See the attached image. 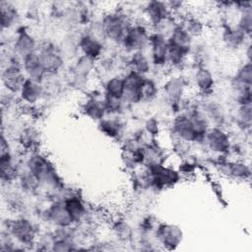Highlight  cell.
<instances>
[{
  "label": "cell",
  "mask_w": 252,
  "mask_h": 252,
  "mask_svg": "<svg viewBox=\"0 0 252 252\" xmlns=\"http://www.w3.org/2000/svg\"><path fill=\"white\" fill-rule=\"evenodd\" d=\"M101 27L104 36L120 42L123 35L132 25L127 14L122 11L109 12L101 20Z\"/></svg>",
  "instance_id": "obj_1"
},
{
  "label": "cell",
  "mask_w": 252,
  "mask_h": 252,
  "mask_svg": "<svg viewBox=\"0 0 252 252\" xmlns=\"http://www.w3.org/2000/svg\"><path fill=\"white\" fill-rule=\"evenodd\" d=\"M151 33L145 24H132L119 43L126 52L142 51L145 46L149 45Z\"/></svg>",
  "instance_id": "obj_2"
},
{
  "label": "cell",
  "mask_w": 252,
  "mask_h": 252,
  "mask_svg": "<svg viewBox=\"0 0 252 252\" xmlns=\"http://www.w3.org/2000/svg\"><path fill=\"white\" fill-rule=\"evenodd\" d=\"M7 231L13 238L22 245L33 243L35 238V228L31 220L25 218H19L8 224Z\"/></svg>",
  "instance_id": "obj_3"
},
{
  "label": "cell",
  "mask_w": 252,
  "mask_h": 252,
  "mask_svg": "<svg viewBox=\"0 0 252 252\" xmlns=\"http://www.w3.org/2000/svg\"><path fill=\"white\" fill-rule=\"evenodd\" d=\"M207 147L212 152L223 155L226 154L230 150V141L228 135L220 127L209 128L204 139Z\"/></svg>",
  "instance_id": "obj_4"
},
{
  "label": "cell",
  "mask_w": 252,
  "mask_h": 252,
  "mask_svg": "<svg viewBox=\"0 0 252 252\" xmlns=\"http://www.w3.org/2000/svg\"><path fill=\"white\" fill-rule=\"evenodd\" d=\"M36 52L47 74H55L62 67V58L52 44L46 43L38 47Z\"/></svg>",
  "instance_id": "obj_5"
},
{
  "label": "cell",
  "mask_w": 252,
  "mask_h": 252,
  "mask_svg": "<svg viewBox=\"0 0 252 252\" xmlns=\"http://www.w3.org/2000/svg\"><path fill=\"white\" fill-rule=\"evenodd\" d=\"M47 221L58 227H68L73 223V220L67 211L64 201H55L44 212Z\"/></svg>",
  "instance_id": "obj_6"
},
{
  "label": "cell",
  "mask_w": 252,
  "mask_h": 252,
  "mask_svg": "<svg viewBox=\"0 0 252 252\" xmlns=\"http://www.w3.org/2000/svg\"><path fill=\"white\" fill-rule=\"evenodd\" d=\"M22 66L28 79L41 83L47 75L36 51L23 57Z\"/></svg>",
  "instance_id": "obj_7"
},
{
  "label": "cell",
  "mask_w": 252,
  "mask_h": 252,
  "mask_svg": "<svg viewBox=\"0 0 252 252\" xmlns=\"http://www.w3.org/2000/svg\"><path fill=\"white\" fill-rule=\"evenodd\" d=\"M169 16H171V13L167 2L151 1L146 4L145 17L150 26L154 27Z\"/></svg>",
  "instance_id": "obj_8"
},
{
  "label": "cell",
  "mask_w": 252,
  "mask_h": 252,
  "mask_svg": "<svg viewBox=\"0 0 252 252\" xmlns=\"http://www.w3.org/2000/svg\"><path fill=\"white\" fill-rule=\"evenodd\" d=\"M79 47L84 53V56L92 61H96L101 58L103 45L99 38L90 33H86L80 38Z\"/></svg>",
  "instance_id": "obj_9"
},
{
  "label": "cell",
  "mask_w": 252,
  "mask_h": 252,
  "mask_svg": "<svg viewBox=\"0 0 252 252\" xmlns=\"http://www.w3.org/2000/svg\"><path fill=\"white\" fill-rule=\"evenodd\" d=\"M13 49L22 58L36 51V42L33 36L26 30L22 29L17 32Z\"/></svg>",
  "instance_id": "obj_10"
},
{
  "label": "cell",
  "mask_w": 252,
  "mask_h": 252,
  "mask_svg": "<svg viewBox=\"0 0 252 252\" xmlns=\"http://www.w3.org/2000/svg\"><path fill=\"white\" fill-rule=\"evenodd\" d=\"M63 201L73 220V223H79L81 221L86 220L88 214L87 206L76 193H71Z\"/></svg>",
  "instance_id": "obj_11"
},
{
  "label": "cell",
  "mask_w": 252,
  "mask_h": 252,
  "mask_svg": "<svg viewBox=\"0 0 252 252\" xmlns=\"http://www.w3.org/2000/svg\"><path fill=\"white\" fill-rule=\"evenodd\" d=\"M19 94L21 101L25 102L28 106H32L41 98L43 94V88L41 83L27 79Z\"/></svg>",
  "instance_id": "obj_12"
},
{
  "label": "cell",
  "mask_w": 252,
  "mask_h": 252,
  "mask_svg": "<svg viewBox=\"0 0 252 252\" xmlns=\"http://www.w3.org/2000/svg\"><path fill=\"white\" fill-rule=\"evenodd\" d=\"M157 237L160 242L170 248H174L182 238V232L178 226L173 224H160L157 228Z\"/></svg>",
  "instance_id": "obj_13"
},
{
  "label": "cell",
  "mask_w": 252,
  "mask_h": 252,
  "mask_svg": "<svg viewBox=\"0 0 252 252\" xmlns=\"http://www.w3.org/2000/svg\"><path fill=\"white\" fill-rule=\"evenodd\" d=\"M82 111L91 119L98 121H100L106 114L102 99H98L94 96H91L90 98L86 99V101L83 104Z\"/></svg>",
  "instance_id": "obj_14"
},
{
  "label": "cell",
  "mask_w": 252,
  "mask_h": 252,
  "mask_svg": "<svg viewBox=\"0 0 252 252\" xmlns=\"http://www.w3.org/2000/svg\"><path fill=\"white\" fill-rule=\"evenodd\" d=\"M1 10V28L2 32L5 30H9L17 23V19L19 17L17 9L13 4L7 1H2L0 3Z\"/></svg>",
  "instance_id": "obj_15"
},
{
  "label": "cell",
  "mask_w": 252,
  "mask_h": 252,
  "mask_svg": "<svg viewBox=\"0 0 252 252\" xmlns=\"http://www.w3.org/2000/svg\"><path fill=\"white\" fill-rule=\"evenodd\" d=\"M128 65L130 67V71L136 72L138 74L146 76L151 70V62L150 59L143 53V51H137L131 54L129 58Z\"/></svg>",
  "instance_id": "obj_16"
},
{
  "label": "cell",
  "mask_w": 252,
  "mask_h": 252,
  "mask_svg": "<svg viewBox=\"0 0 252 252\" xmlns=\"http://www.w3.org/2000/svg\"><path fill=\"white\" fill-rule=\"evenodd\" d=\"M104 94L115 97L122 98L124 94V76H113L108 79L104 85Z\"/></svg>",
  "instance_id": "obj_17"
},
{
  "label": "cell",
  "mask_w": 252,
  "mask_h": 252,
  "mask_svg": "<svg viewBox=\"0 0 252 252\" xmlns=\"http://www.w3.org/2000/svg\"><path fill=\"white\" fill-rule=\"evenodd\" d=\"M100 131L109 138H117L122 132V123L118 117H103L98 124Z\"/></svg>",
  "instance_id": "obj_18"
},
{
  "label": "cell",
  "mask_w": 252,
  "mask_h": 252,
  "mask_svg": "<svg viewBox=\"0 0 252 252\" xmlns=\"http://www.w3.org/2000/svg\"><path fill=\"white\" fill-rule=\"evenodd\" d=\"M194 83L200 92L207 93L214 86V78L208 69L199 67L194 75Z\"/></svg>",
  "instance_id": "obj_19"
},
{
  "label": "cell",
  "mask_w": 252,
  "mask_h": 252,
  "mask_svg": "<svg viewBox=\"0 0 252 252\" xmlns=\"http://www.w3.org/2000/svg\"><path fill=\"white\" fill-rule=\"evenodd\" d=\"M185 31L186 32L191 36H199L200 34L203 33L204 26L203 23L196 17L193 16H186L182 20V24H179Z\"/></svg>",
  "instance_id": "obj_20"
},
{
  "label": "cell",
  "mask_w": 252,
  "mask_h": 252,
  "mask_svg": "<svg viewBox=\"0 0 252 252\" xmlns=\"http://www.w3.org/2000/svg\"><path fill=\"white\" fill-rule=\"evenodd\" d=\"M245 35L246 34L238 28H228L223 32V40L227 46L237 47L243 43Z\"/></svg>",
  "instance_id": "obj_21"
}]
</instances>
